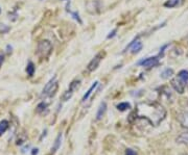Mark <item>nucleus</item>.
Instances as JSON below:
<instances>
[{"label": "nucleus", "instance_id": "f257e3e1", "mask_svg": "<svg viewBox=\"0 0 188 155\" xmlns=\"http://www.w3.org/2000/svg\"><path fill=\"white\" fill-rule=\"evenodd\" d=\"M135 114L140 119L146 120L153 126H158L165 119L166 111L157 102H141L136 106Z\"/></svg>", "mask_w": 188, "mask_h": 155}, {"label": "nucleus", "instance_id": "f03ea898", "mask_svg": "<svg viewBox=\"0 0 188 155\" xmlns=\"http://www.w3.org/2000/svg\"><path fill=\"white\" fill-rule=\"evenodd\" d=\"M51 51H52V46L49 41L44 40L39 42L37 47V55L40 59H47L50 55Z\"/></svg>", "mask_w": 188, "mask_h": 155}, {"label": "nucleus", "instance_id": "7ed1b4c3", "mask_svg": "<svg viewBox=\"0 0 188 155\" xmlns=\"http://www.w3.org/2000/svg\"><path fill=\"white\" fill-rule=\"evenodd\" d=\"M57 87H59V83H57L56 77H53L52 79H50L46 83V86L44 87L43 92H42V96H44V97H52V96H54V94L57 93Z\"/></svg>", "mask_w": 188, "mask_h": 155}, {"label": "nucleus", "instance_id": "20e7f679", "mask_svg": "<svg viewBox=\"0 0 188 155\" xmlns=\"http://www.w3.org/2000/svg\"><path fill=\"white\" fill-rule=\"evenodd\" d=\"M159 57L160 56H151V57H147V59H144L138 62L139 66H142L144 68H153V67L157 66L159 63Z\"/></svg>", "mask_w": 188, "mask_h": 155}, {"label": "nucleus", "instance_id": "39448f33", "mask_svg": "<svg viewBox=\"0 0 188 155\" xmlns=\"http://www.w3.org/2000/svg\"><path fill=\"white\" fill-rule=\"evenodd\" d=\"M104 55H105L104 52H99V53L96 54V55L94 56V59L91 60V62L89 63V65H88V67H87L88 71L92 72V71H94V70L97 69V67H98L99 63H101V59H104Z\"/></svg>", "mask_w": 188, "mask_h": 155}, {"label": "nucleus", "instance_id": "423d86ee", "mask_svg": "<svg viewBox=\"0 0 188 155\" xmlns=\"http://www.w3.org/2000/svg\"><path fill=\"white\" fill-rule=\"evenodd\" d=\"M142 43L140 41H138V38H136V39H134L131 43H130L128 46L126 47V49H124V52L126 51H128L130 48H132V53L133 54H136V53H138V52H140V50L142 49Z\"/></svg>", "mask_w": 188, "mask_h": 155}, {"label": "nucleus", "instance_id": "0eeeda50", "mask_svg": "<svg viewBox=\"0 0 188 155\" xmlns=\"http://www.w3.org/2000/svg\"><path fill=\"white\" fill-rule=\"evenodd\" d=\"M171 86H172V87H174L176 91H177L178 93L183 94L184 93V90H185V87H186V84H184L180 79H179L178 77H176V78H174V79L171 80Z\"/></svg>", "mask_w": 188, "mask_h": 155}, {"label": "nucleus", "instance_id": "6e6552de", "mask_svg": "<svg viewBox=\"0 0 188 155\" xmlns=\"http://www.w3.org/2000/svg\"><path fill=\"white\" fill-rule=\"evenodd\" d=\"M177 119L179 121V123L181 124L182 127L188 129V111H184L181 112V114L178 115Z\"/></svg>", "mask_w": 188, "mask_h": 155}, {"label": "nucleus", "instance_id": "1a4fd4ad", "mask_svg": "<svg viewBox=\"0 0 188 155\" xmlns=\"http://www.w3.org/2000/svg\"><path fill=\"white\" fill-rule=\"evenodd\" d=\"M106 110H107V104H106V102L101 103V105H99V108H98V110H97V114H96V120H101V118L104 117Z\"/></svg>", "mask_w": 188, "mask_h": 155}, {"label": "nucleus", "instance_id": "9d476101", "mask_svg": "<svg viewBox=\"0 0 188 155\" xmlns=\"http://www.w3.org/2000/svg\"><path fill=\"white\" fill-rule=\"evenodd\" d=\"M177 77L184 84H188V71H186V70H182L181 72H179Z\"/></svg>", "mask_w": 188, "mask_h": 155}, {"label": "nucleus", "instance_id": "9b49d317", "mask_svg": "<svg viewBox=\"0 0 188 155\" xmlns=\"http://www.w3.org/2000/svg\"><path fill=\"white\" fill-rule=\"evenodd\" d=\"M183 0H167V1L164 3V7H168V8H172V7H176L178 5H180Z\"/></svg>", "mask_w": 188, "mask_h": 155}, {"label": "nucleus", "instance_id": "f8f14e48", "mask_svg": "<svg viewBox=\"0 0 188 155\" xmlns=\"http://www.w3.org/2000/svg\"><path fill=\"white\" fill-rule=\"evenodd\" d=\"M97 86H98V81H95V82H94V83L92 84V86H91L90 89L88 90V92H87V93L84 95V97H83V100H82V101L85 102V101H86V100H88V98H89L90 95H91V94H92L93 91L96 89V87H97Z\"/></svg>", "mask_w": 188, "mask_h": 155}, {"label": "nucleus", "instance_id": "ddd939ff", "mask_svg": "<svg viewBox=\"0 0 188 155\" xmlns=\"http://www.w3.org/2000/svg\"><path fill=\"white\" fill-rule=\"evenodd\" d=\"M177 142L180 143V144H184L188 146V132L182 133L181 135H179L177 138Z\"/></svg>", "mask_w": 188, "mask_h": 155}, {"label": "nucleus", "instance_id": "4468645a", "mask_svg": "<svg viewBox=\"0 0 188 155\" xmlns=\"http://www.w3.org/2000/svg\"><path fill=\"white\" fill-rule=\"evenodd\" d=\"M35 70H36V68H35L34 63L29 62L28 63H27V66H26V72H27V75L32 77V76L35 74Z\"/></svg>", "mask_w": 188, "mask_h": 155}, {"label": "nucleus", "instance_id": "2eb2a0df", "mask_svg": "<svg viewBox=\"0 0 188 155\" xmlns=\"http://www.w3.org/2000/svg\"><path fill=\"white\" fill-rule=\"evenodd\" d=\"M7 128H8V122L7 120H2L0 122V136L7 131Z\"/></svg>", "mask_w": 188, "mask_h": 155}, {"label": "nucleus", "instance_id": "dca6fc26", "mask_svg": "<svg viewBox=\"0 0 188 155\" xmlns=\"http://www.w3.org/2000/svg\"><path fill=\"white\" fill-rule=\"evenodd\" d=\"M172 75H174V71H172V69H166L162 72L161 77L163 78V79H168V78L171 77Z\"/></svg>", "mask_w": 188, "mask_h": 155}, {"label": "nucleus", "instance_id": "f3484780", "mask_svg": "<svg viewBox=\"0 0 188 155\" xmlns=\"http://www.w3.org/2000/svg\"><path fill=\"white\" fill-rule=\"evenodd\" d=\"M61 139H62V134H60L57 135V138L56 139V143H54V146L52 147V149H51V152H52V154L53 153H56V151L59 149V147H60V144H61Z\"/></svg>", "mask_w": 188, "mask_h": 155}, {"label": "nucleus", "instance_id": "a211bd4d", "mask_svg": "<svg viewBox=\"0 0 188 155\" xmlns=\"http://www.w3.org/2000/svg\"><path fill=\"white\" fill-rule=\"evenodd\" d=\"M81 86V80H73L70 83V87H69V90H71L72 92L74 93V91H77Z\"/></svg>", "mask_w": 188, "mask_h": 155}, {"label": "nucleus", "instance_id": "6ab92c4d", "mask_svg": "<svg viewBox=\"0 0 188 155\" xmlns=\"http://www.w3.org/2000/svg\"><path fill=\"white\" fill-rule=\"evenodd\" d=\"M130 107H131V105H130L128 102L119 103V104L117 105V108L119 109V110H121V111H123V110H126V109H129Z\"/></svg>", "mask_w": 188, "mask_h": 155}, {"label": "nucleus", "instance_id": "aec40b11", "mask_svg": "<svg viewBox=\"0 0 188 155\" xmlns=\"http://www.w3.org/2000/svg\"><path fill=\"white\" fill-rule=\"evenodd\" d=\"M72 95H73V92H72L71 90H68V91H66V92L63 94V97H62V99H63V101H67V100H69L72 97Z\"/></svg>", "mask_w": 188, "mask_h": 155}, {"label": "nucleus", "instance_id": "412c9836", "mask_svg": "<svg viewBox=\"0 0 188 155\" xmlns=\"http://www.w3.org/2000/svg\"><path fill=\"white\" fill-rule=\"evenodd\" d=\"M46 108H47V103L41 102L40 104L37 106V111L39 112V114H41V112H43Z\"/></svg>", "mask_w": 188, "mask_h": 155}, {"label": "nucleus", "instance_id": "4be33fe9", "mask_svg": "<svg viewBox=\"0 0 188 155\" xmlns=\"http://www.w3.org/2000/svg\"><path fill=\"white\" fill-rule=\"evenodd\" d=\"M10 27L7 26L5 24H2L0 23V33H5V32H8L10 31Z\"/></svg>", "mask_w": 188, "mask_h": 155}, {"label": "nucleus", "instance_id": "5701e85b", "mask_svg": "<svg viewBox=\"0 0 188 155\" xmlns=\"http://www.w3.org/2000/svg\"><path fill=\"white\" fill-rule=\"evenodd\" d=\"M70 14L72 15V17H73L75 20L78 21V23H82V20H81V18H80V16H78L77 13H74V12H70Z\"/></svg>", "mask_w": 188, "mask_h": 155}, {"label": "nucleus", "instance_id": "b1692460", "mask_svg": "<svg viewBox=\"0 0 188 155\" xmlns=\"http://www.w3.org/2000/svg\"><path fill=\"white\" fill-rule=\"evenodd\" d=\"M126 155H137V153L134 150H132V149H126Z\"/></svg>", "mask_w": 188, "mask_h": 155}, {"label": "nucleus", "instance_id": "393cba45", "mask_svg": "<svg viewBox=\"0 0 188 155\" xmlns=\"http://www.w3.org/2000/svg\"><path fill=\"white\" fill-rule=\"evenodd\" d=\"M116 31H117V29H114L113 31L112 32H110V35H108V39H111V38H113V36L116 35Z\"/></svg>", "mask_w": 188, "mask_h": 155}, {"label": "nucleus", "instance_id": "a878e982", "mask_svg": "<svg viewBox=\"0 0 188 155\" xmlns=\"http://www.w3.org/2000/svg\"><path fill=\"white\" fill-rule=\"evenodd\" d=\"M3 62H4V56L2 55V54H0V68H1V66H2V63H3Z\"/></svg>", "mask_w": 188, "mask_h": 155}, {"label": "nucleus", "instance_id": "bb28decb", "mask_svg": "<svg viewBox=\"0 0 188 155\" xmlns=\"http://www.w3.org/2000/svg\"><path fill=\"white\" fill-rule=\"evenodd\" d=\"M37 153H38V149H34V150H32V155H37Z\"/></svg>", "mask_w": 188, "mask_h": 155}, {"label": "nucleus", "instance_id": "cd10ccee", "mask_svg": "<svg viewBox=\"0 0 188 155\" xmlns=\"http://www.w3.org/2000/svg\"><path fill=\"white\" fill-rule=\"evenodd\" d=\"M182 155H187V154H182Z\"/></svg>", "mask_w": 188, "mask_h": 155}, {"label": "nucleus", "instance_id": "c85d7f7f", "mask_svg": "<svg viewBox=\"0 0 188 155\" xmlns=\"http://www.w3.org/2000/svg\"><path fill=\"white\" fill-rule=\"evenodd\" d=\"M0 13H1V10H0Z\"/></svg>", "mask_w": 188, "mask_h": 155}]
</instances>
